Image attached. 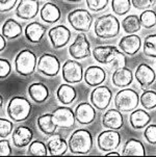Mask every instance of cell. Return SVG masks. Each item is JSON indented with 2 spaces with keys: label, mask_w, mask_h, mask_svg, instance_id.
<instances>
[{
  "label": "cell",
  "mask_w": 156,
  "mask_h": 157,
  "mask_svg": "<svg viewBox=\"0 0 156 157\" xmlns=\"http://www.w3.org/2000/svg\"><path fill=\"white\" fill-rule=\"evenodd\" d=\"M121 24L118 18L112 14L103 15L95 22L94 31L100 39H112L120 33Z\"/></svg>",
  "instance_id": "cell-1"
},
{
  "label": "cell",
  "mask_w": 156,
  "mask_h": 157,
  "mask_svg": "<svg viewBox=\"0 0 156 157\" xmlns=\"http://www.w3.org/2000/svg\"><path fill=\"white\" fill-rule=\"evenodd\" d=\"M69 150L73 154H86L93 147V136L88 129H77L69 138Z\"/></svg>",
  "instance_id": "cell-2"
},
{
  "label": "cell",
  "mask_w": 156,
  "mask_h": 157,
  "mask_svg": "<svg viewBox=\"0 0 156 157\" xmlns=\"http://www.w3.org/2000/svg\"><path fill=\"white\" fill-rule=\"evenodd\" d=\"M10 120L15 122H23L30 116L31 103L22 96H15L10 100L6 108Z\"/></svg>",
  "instance_id": "cell-3"
},
{
  "label": "cell",
  "mask_w": 156,
  "mask_h": 157,
  "mask_svg": "<svg viewBox=\"0 0 156 157\" xmlns=\"http://www.w3.org/2000/svg\"><path fill=\"white\" fill-rule=\"evenodd\" d=\"M38 66L36 54L28 49L21 50L15 58V70L22 76H29Z\"/></svg>",
  "instance_id": "cell-4"
},
{
  "label": "cell",
  "mask_w": 156,
  "mask_h": 157,
  "mask_svg": "<svg viewBox=\"0 0 156 157\" xmlns=\"http://www.w3.org/2000/svg\"><path fill=\"white\" fill-rule=\"evenodd\" d=\"M139 101V94L132 89H124L115 96V105L122 113H129L137 107Z\"/></svg>",
  "instance_id": "cell-5"
},
{
  "label": "cell",
  "mask_w": 156,
  "mask_h": 157,
  "mask_svg": "<svg viewBox=\"0 0 156 157\" xmlns=\"http://www.w3.org/2000/svg\"><path fill=\"white\" fill-rule=\"evenodd\" d=\"M68 21L71 27L77 31H89L93 24V16L86 10H74L68 15Z\"/></svg>",
  "instance_id": "cell-6"
},
{
  "label": "cell",
  "mask_w": 156,
  "mask_h": 157,
  "mask_svg": "<svg viewBox=\"0 0 156 157\" xmlns=\"http://www.w3.org/2000/svg\"><path fill=\"white\" fill-rule=\"evenodd\" d=\"M38 71L45 76H56L60 71L59 59L55 55L50 53H44L38 59Z\"/></svg>",
  "instance_id": "cell-7"
},
{
  "label": "cell",
  "mask_w": 156,
  "mask_h": 157,
  "mask_svg": "<svg viewBox=\"0 0 156 157\" xmlns=\"http://www.w3.org/2000/svg\"><path fill=\"white\" fill-rule=\"evenodd\" d=\"M121 144V135L117 130H105L98 135L97 145L103 152H110L116 150Z\"/></svg>",
  "instance_id": "cell-8"
},
{
  "label": "cell",
  "mask_w": 156,
  "mask_h": 157,
  "mask_svg": "<svg viewBox=\"0 0 156 157\" xmlns=\"http://www.w3.org/2000/svg\"><path fill=\"white\" fill-rule=\"evenodd\" d=\"M69 53L75 59H83L91 55V45L84 33H79L69 46Z\"/></svg>",
  "instance_id": "cell-9"
},
{
  "label": "cell",
  "mask_w": 156,
  "mask_h": 157,
  "mask_svg": "<svg viewBox=\"0 0 156 157\" xmlns=\"http://www.w3.org/2000/svg\"><path fill=\"white\" fill-rule=\"evenodd\" d=\"M63 78L68 83H78L84 76L82 66L80 63L74 59H68L63 65Z\"/></svg>",
  "instance_id": "cell-10"
},
{
  "label": "cell",
  "mask_w": 156,
  "mask_h": 157,
  "mask_svg": "<svg viewBox=\"0 0 156 157\" xmlns=\"http://www.w3.org/2000/svg\"><path fill=\"white\" fill-rule=\"evenodd\" d=\"M52 118L57 127L60 128H71L76 121L75 111L67 106H59L52 111Z\"/></svg>",
  "instance_id": "cell-11"
},
{
  "label": "cell",
  "mask_w": 156,
  "mask_h": 157,
  "mask_svg": "<svg viewBox=\"0 0 156 157\" xmlns=\"http://www.w3.org/2000/svg\"><path fill=\"white\" fill-rule=\"evenodd\" d=\"M112 98V90L105 86H98L94 89L91 94V102L95 108L99 110H104L110 104Z\"/></svg>",
  "instance_id": "cell-12"
},
{
  "label": "cell",
  "mask_w": 156,
  "mask_h": 157,
  "mask_svg": "<svg viewBox=\"0 0 156 157\" xmlns=\"http://www.w3.org/2000/svg\"><path fill=\"white\" fill-rule=\"evenodd\" d=\"M48 36L52 46L55 49H59L69 43L71 39V31L65 25H57L49 29Z\"/></svg>",
  "instance_id": "cell-13"
},
{
  "label": "cell",
  "mask_w": 156,
  "mask_h": 157,
  "mask_svg": "<svg viewBox=\"0 0 156 157\" xmlns=\"http://www.w3.org/2000/svg\"><path fill=\"white\" fill-rule=\"evenodd\" d=\"M40 10V2L38 0H20L16 15L23 20H31L38 15Z\"/></svg>",
  "instance_id": "cell-14"
},
{
  "label": "cell",
  "mask_w": 156,
  "mask_h": 157,
  "mask_svg": "<svg viewBox=\"0 0 156 157\" xmlns=\"http://www.w3.org/2000/svg\"><path fill=\"white\" fill-rule=\"evenodd\" d=\"M134 76H135L136 81L139 83L143 90L148 89L151 84L154 83L156 79V74L154 70L149 65L144 63L139 65V67L135 70Z\"/></svg>",
  "instance_id": "cell-15"
},
{
  "label": "cell",
  "mask_w": 156,
  "mask_h": 157,
  "mask_svg": "<svg viewBox=\"0 0 156 157\" xmlns=\"http://www.w3.org/2000/svg\"><path fill=\"white\" fill-rule=\"evenodd\" d=\"M75 118L79 124L89 125L93 123L96 118L95 106L88 102L79 103L75 109Z\"/></svg>",
  "instance_id": "cell-16"
},
{
  "label": "cell",
  "mask_w": 156,
  "mask_h": 157,
  "mask_svg": "<svg viewBox=\"0 0 156 157\" xmlns=\"http://www.w3.org/2000/svg\"><path fill=\"white\" fill-rule=\"evenodd\" d=\"M142 47V40L137 34L130 33L125 36L119 42V48L120 50L127 55H134L139 51Z\"/></svg>",
  "instance_id": "cell-17"
},
{
  "label": "cell",
  "mask_w": 156,
  "mask_h": 157,
  "mask_svg": "<svg viewBox=\"0 0 156 157\" xmlns=\"http://www.w3.org/2000/svg\"><path fill=\"white\" fill-rule=\"evenodd\" d=\"M102 125L104 128L118 130L121 129L124 125V118L122 116V111L118 108H112L104 113L102 117Z\"/></svg>",
  "instance_id": "cell-18"
},
{
  "label": "cell",
  "mask_w": 156,
  "mask_h": 157,
  "mask_svg": "<svg viewBox=\"0 0 156 157\" xmlns=\"http://www.w3.org/2000/svg\"><path fill=\"white\" fill-rule=\"evenodd\" d=\"M84 80L86 83L89 86L96 87L105 81L106 73L101 67L98 66H91L84 71Z\"/></svg>",
  "instance_id": "cell-19"
},
{
  "label": "cell",
  "mask_w": 156,
  "mask_h": 157,
  "mask_svg": "<svg viewBox=\"0 0 156 157\" xmlns=\"http://www.w3.org/2000/svg\"><path fill=\"white\" fill-rule=\"evenodd\" d=\"M33 132L27 126H19L13 132V144L17 148H24L31 143Z\"/></svg>",
  "instance_id": "cell-20"
},
{
  "label": "cell",
  "mask_w": 156,
  "mask_h": 157,
  "mask_svg": "<svg viewBox=\"0 0 156 157\" xmlns=\"http://www.w3.org/2000/svg\"><path fill=\"white\" fill-rule=\"evenodd\" d=\"M118 51L119 49L116 46H97L93 50V56L98 63L108 65L115 58Z\"/></svg>",
  "instance_id": "cell-21"
},
{
  "label": "cell",
  "mask_w": 156,
  "mask_h": 157,
  "mask_svg": "<svg viewBox=\"0 0 156 157\" xmlns=\"http://www.w3.org/2000/svg\"><path fill=\"white\" fill-rule=\"evenodd\" d=\"M41 19L47 23H56L62 17V12L59 7L53 2H47L43 5L41 12H40Z\"/></svg>",
  "instance_id": "cell-22"
},
{
  "label": "cell",
  "mask_w": 156,
  "mask_h": 157,
  "mask_svg": "<svg viewBox=\"0 0 156 157\" xmlns=\"http://www.w3.org/2000/svg\"><path fill=\"white\" fill-rule=\"evenodd\" d=\"M132 80H133V75L130 69L122 67L116 69L112 74V81L115 86L118 87H126L129 84H131Z\"/></svg>",
  "instance_id": "cell-23"
},
{
  "label": "cell",
  "mask_w": 156,
  "mask_h": 157,
  "mask_svg": "<svg viewBox=\"0 0 156 157\" xmlns=\"http://www.w3.org/2000/svg\"><path fill=\"white\" fill-rule=\"evenodd\" d=\"M28 95L38 104L44 103L49 97V90L42 82H34L28 86Z\"/></svg>",
  "instance_id": "cell-24"
},
{
  "label": "cell",
  "mask_w": 156,
  "mask_h": 157,
  "mask_svg": "<svg viewBox=\"0 0 156 157\" xmlns=\"http://www.w3.org/2000/svg\"><path fill=\"white\" fill-rule=\"evenodd\" d=\"M46 33V27L39 22H31L25 28V36L30 43L36 44L41 42Z\"/></svg>",
  "instance_id": "cell-25"
},
{
  "label": "cell",
  "mask_w": 156,
  "mask_h": 157,
  "mask_svg": "<svg viewBox=\"0 0 156 157\" xmlns=\"http://www.w3.org/2000/svg\"><path fill=\"white\" fill-rule=\"evenodd\" d=\"M56 97L57 100L62 104H71L77 97V92L75 87L71 86V83H63L59 86L56 90Z\"/></svg>",
  "instance_id": "cell-26"
},
{
  "label": "cell",
  "mask_w": 156,
  "mask_h": 157,
  "mask_svg": "<svg viewBox=\"0 0 156 157\" xmlns=\"http://www.w3.org/2000/svg\"><path fill=\"white\" fill-rule=\"evenodd\" d=\"M151 121V116L144 109H134L130 114L129 122L133 129H143Z\"/></svg>",
  "instance_id": "cell-27"
},
{
  "label": "cell",
  "mask_w": 156,
  "mask_h": 157,
  "mask_svg": "<svg viewBox=\"0 0 156 157\" xmlns=\"http://www.w3.org/2000/svg\"><path fill=\"white\" fill-rule=\"evenodd\" d=\"M47 148L50 155H63L67 152L69 145L60 135H53L47 142Z\"/></svg>",
  "instance_id": "cell-28"
},
{
  "label": "cell",
  "mask_w": 156,
  "mask_h": 157,
  "mask_svg": "<svg viewBox=\"0 0 156 157\" xmlns=\"http://www.w3.org/2000/svg\"><path fill=\"white\" fill-rule=\"evenodd\" d=\"M146 150L141 140L130 138L126 142L122 150V155L125 156H144Z\"/></svg>",
  "instance_id": "cell-29"
},
{
  "label": "cell",
  "mask_w": 156,
  "mask_h": 157,
  "mask_svg": "<svg viewBox=\"0 0 156 157\" xmlns=\"http://www.w3.org/2000/svg\"><path fill=\"white\" fill-rule=\"evenodd\" d=\"M1 34H3L6 39L13 40L17 39L22 34V26L19 22L14 19H7L2 25Z\"/></svg>",
  "instance_id": "cell-30"
},
{
  "label": "cell",
  "mask_w": 156,
  "mask_h": 157,
  "mask_svg": "<svg viewBox=\"0 0 156 157\" xmlns=\"http://www.w3.org/2000/svg\"><path fill=\"white\" fill-rule=\"evenodd\" d=\"M39 129L46 135H52L55 133L57 129V125L54 123L51 113H44L40 116L36 120Z\"/></svg>",
  "instance_id": "cell-31"
},
{
  "label": "cell",
  "mask_w": 156,
  "mask_h": 157,
  "mask_svg": "<svg viewBox=\"0 0 156 157\" xmlns=\"http://www.w3.org/2000/svg\"><path fill=\"white\" fill-rule=\"evenodd\" d=\"M121 25H122L124 31L128 34L135 33L137 31H139L141 30V27L143 26L139 17H137L135 15H129L126 18H124Z\"/></svg>",
  "instance_id": "cell-32"
},
{
  "label": "cell",
  "mask_w": 156,
  "mask_h": 157,
  "mask_svg": "<svg viewBox=\"0 0 156 157\" xmlns=\"http://www.w3.org/2000/svg\"><path fill=\"white\" fill-rule=\"evenodd\" d=\"M131 0H112V12L119 16H123L129 13L131 9Z\"/></svg>",
  "instance_id": "cell-33"
},
{
  "label": "cell",
  "mask_w": 156,
  "mask_h": 157,
  "mask_svg": "<svg viewBox=\"0 0 156 157\" xmlns=\"http://www.w3.org/2000/svg\"><path fill=\"white\" fill-rule=\"evenodd\" d=\"M144 53L146 56L156 57V33L149 34L144 41Z\"/></svg>",
  "instance_id": "cell-34"
},
{
  "label": "cell",
  "mask_w": 156,
  "mask_h": 157,
  "mask_svg": "<svg viewBox=\"0 0 156 157\" xmlns=\"http://www.w3.org/2000/svg\"><path fill=\"white\" fill-rule=\"evenodd\" d=\"M141 104L146 109H153L156 107V92L154 90H145L139 97Z\"/></svg>",
  "instance_id": "cell-35"
},
{
  "label": "cell",
  "mask_w": 156,
  "mask_h": 157,
  "mask_svg": "<svg viewBox=\"0 0 156 157\" xmlns=\"http://www.w3.org/2000/svg\"><path fill=\"white\" fill-rule=\"evenodd\" d=\"M139 19L145 28H152L156 25V13L151 10H145L139 16Z\"/></svg>",
  "instance_id": "cell-36"
},
{
  "label": "cell",
  "mask_w": 156,
  "mask_h": 157,
  "mask_svg": "<svg viewBox=\"0 0 156 157\" xmlns=\"http://www.w3.org/2000/svg\"><path fill=\"white\" fill-rule=\"evenodd\" d=\"M28 154L33 156H45L48 154V148H47V145H45L43 142L34 140V142H31L29 144Z\"/></svg>",
  "instance_id": "cell-37"
},
{
  "label": "cell",
  "mask_w": 156,
  "mask_h": 157,
  "mask_svg": "<svg viewBox=\"0 0 156 157\" xmlns=\"http://www.w3.org/2000/svg\"><path fill=\"white\" fill-rule=\"evenodd\" d=\"M13 128H14V125H13L12 121L3 118L0 119V137L4 138L9 136L13 132Z\"/></svg>",
  "instance_id": "cell-38"
},
{
  "label": "cell",
  "mask_w": 156,
  "mask_h": 157,
  "mask_svg": "<svg viewBox=\"0 0 156 157\" xmlns=\"http://www.w3.org/2000/svg\"><path fill=\"white\" fill-rule=\"evenodd\" d=\"M108 4V0H86V5L92 12H99L104 10Z\"/></svg>",
  "instance_id": "cell-39"
},
{
  "label": "cell",
  "mask_w": 156,
  "mask_h": 157,
  "mask_svg": "<svg viewBox=\"0 0 156 157\" xmlns=\"http://www.w3.org/2000/svg\"><path fill=\"white\" fill-rule=\"evenodd\" d=\"M112 67L115 69H119V68H122V67H125L126 66V56H125V53H124L122 50H119L118 53L116 54L115 58L112 60L110 63Z\"/></svg>",
  "instance_id": "cell-40"
},
{
  "label": "cell",
  "mask_w": 156,
  "mask_h": 157,
  "mask_svg": "<svg viewBox=\"0 0 156 157\" xmlns=\"http://www.w3.org/2000/svg\"><path fill=\"white\" fill-rule=\"evenodd\" d=\"M147 142L152 145H156V125H149L146 127L144 132Z\"/></svg>",
  "instance_id": "cell-41"
},
{
  "label": "cell",
  "mask_w": 156,
  "mask_h": 157,
  "mask_svg": "<svg viewBox=\"0 0 156 157\" xmlns=\"http://www.w3.org/2000/svg\"><path fill=\"white\" fill-rule=\"evenodd\" d=\"M12 71V65L7 59L1 58L0 59V78L4 79L10 74Z\"/></svg>",
  "instance_id": "cell-42"
},
{
  "label": "cell",
  "mask_w": 156,
  "mask_h": 157,
  "mask_svg": "<svg viewBox=\"0 0 156 157\" xmlns=\"http://www.w3.org/2000/svg\"><path fill=\"white\" fill-rule=\"evenodd\" d=\"M131 2L136 10H148L152 6L155 0H131Z\"/></svg>",
  "instance_id": "cell-43"
},
{
  "label": "cell",
  "mask_w": 156,
  "mask_h": 157,
  "mask_svg": "<svg viewBox=\"0 0 156 157\" xmlns=\"http://www.w3.org/2000/svg\"><path fill=\"white\" fill-rule=\"evenodd\" d=\"M12 154V147L7 140L1 138L0 140V155L1 156H7Z\"/></svg>",
  "instance_id": "cell-44"
},
{
  "label": "cell",
  "mask_w": 156,
  "mask_h": 157,
  "mask_svg": "<svg viewBox=\"0 0 156 157\" xmlns=\"http://www.w3.org/2000/svg\"><path fill=\"white\" fill-rule=\"evenodd\" d=\"M18 0H0V12L6 13L14 9Z\"/></svg>",
  "instance_id": "cell-45"
},
{
  "label": "cell",
  "mask_w": 156,
  "mask_h": 157,
  "mask_svg": "<svg viewBox=\"0 0 156 157\" xmlns=\"http://www.w3.org/2000/svg\"><path fill=\"white\" fill-rule=\"evenodd\" d=\"M6 47V41H5V36L3 34H1L0 36V50L1 51H3V49Z\"/></svg>",
  "instance_id": "cell-46"
},
{
  "label": "cell",
  "mask_w": 156,
  "mask_h": 157,
  "mask_svg": "<svg viewBox=\"0 0 156 157\" xmlns=\"http://www.w3.org/2000/svg\"><path fill=\"white\" fill-rule=\"evenodd\" d=\"M106 156H119V155H121L120 153L117 152V151H110V152H107V154H105Z\"/></svg>",
  "instance_id": "cell-47"
},
{
  "label": "cell",
  "mask_w": 156,
  "mask_h": 157,
  "mask_svg": "<svg viewBox=\"0 0 156 157\" xmlns=\"http://www.w3.org/2000/svg\"><path fill=\"white\" fill-rule=\"evenodd\" d=\"M67 1H70V2H79L81 0H67Z\"/></svg>",
  "instance_id": "cell-48"
},
{
  "label": "cell",
  "mask_w": 156,
  "mask_h": 157,
  "mask_svg": "<svg viewBox=\"0 0 156 157\" xmlns=\"http://www.w3.org/2000/svg\"><path fill=\"white\" fill-rule=\"evenodd\" d=\"M155 2H156V0H155Z\"/></svg>",
  "instance_id": "cell-49"
}]
</instances>
